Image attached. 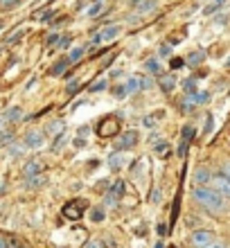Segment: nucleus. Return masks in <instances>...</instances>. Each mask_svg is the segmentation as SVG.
<instances>
[{
    "instance_id": "1",
    "label": "nucleus",
    "mask_w": 230,
    "mask_h": 248,
    "mask_svg": "<svg viewBox=\"0 0 230 248\" xmlns=\"http://www.w3.org/2000/svg\"><path fill=\"white\" fill-rule=\"evenodd\" d=\"M192 196H194V201L201 205L203 210L208 212H224L226 210V199L219 194L217 189L212 187H194L192 189Z\"/></svg>"
},
{
    "instance_id": "2",
    "label": "nucleus",
    "mask_w": 230,
    "mask_h": 248,
    "mask_svg": "<svg viewBox=\"0 0 230 248\" xmlns=\"http://www.w3.org/2000/svg\"><path fill=\"white\" fill-rule=\"evenodd\" d=\"M86 210H88V201H84V199H73V201H68L66 205H63V217L66 219H70V221H77V219H81V215H84Z\"/></svg>"
},
{
    "instance_id": "3",
    "label": "nucleus",
    "mask_w": 230,
    "mask_h": 248,
    "mask_svg": "<svg viewBox=\"0 0 230 248\" xmlns=\"http://www.w3.org/2000/svg\"><path fill=\"white\" fill-rule=\"evenodd\" d=\"M140 140V133L136 129H129V131H122L120 133V140H118V151H129L133 149Z\"/></svg>"
},
{
    "instance_id": "4",
    "label": "nucleus",
    "mask_w": 230,
    "mask_h": 248,
    "mask_svg": "<svg viewBox=\"0 0 230 248\" xmlns=\"http://www.w3.org/2000/svg\"><path fill=\"white\" fill-rule=\"evenodd\" d=\"M120 32H122V25H106L104 30L95 36V43H108V41L118 39Z\"/></svg>"
},
{
    "instance_id": "5",
    "label": "nucleus",
    "mask_w": 230,
    "mask_h": 248,
    "mask_svg": "<svg viewBox=\"0 0 230 248\" xmlns=\"http://www.w3.org/2000/svg\"><path fill=\"white\" fill-rule=\"evenodd\" d=\"M43 133L41 131H36V129H32V131H27L25 133V140H23V144H25V149H39V147H43Z\"/></svg>"
},
{
    "instance_id": "6",
    "label": "nucleus",
    "mask_w": 230,
    "mask_h": 248,
    "mask_svg": "<svg viewBox=\"0 0 230 248\" xmlns=\"http://www.w3.org/2000/svg\"><path fill=\"white\" fill-rule=\"evenodd\" d=\"M192 242H194V248H205L212 244V232L210 230H194L192 235Z\"/></svg>"
},
{
    "instance_id": "7",
    "label": "nucleus",
    "mask_w": 230,
    "mask_h": 248,
    "mask_svg": "<svg viewBox=\"0 0 230 248\" xmlns=\"http://www.w3.org/2000/svg\"><path fill=\"white\" fill-rule=\"evenodd\" d=\"M46 170V165L41 163V160H36V158H34V160H30V163L25 165V167H23V176L25 178H34V176H41V171Z\"/></svg>"
},
{
    "instance_id": "8",
    "label": "nucleus",
    "mask_w": 230,
    "mask_h": 248,
    "mask_svg": "<svg viewBox=\"0 0 230 248\" xmlns=\"http://www.w3.org/2000/svg\"><path fill=\"white\" fill-rule=\"evenodd\" d=\"M212 189H217L221 196H228L230 199V181L224 178L221 174H219V176H212Z\"/></svg>"
},
{
    "instance_id": "9",
    "label": "nucleus",
    "mask_w": 230,
    "mask_h": 248,
    "mask_svg": "<svg viewBox=\"0 0 230 248\" xmlns=\"http://www.w3.org/2000/svg\"><path fill=\"white\" fill-rule=\"evenodd\" d=\"M194 183H197L199 187H208V183H212V171L205 170V167L194 170Z\"/></svg>"
},
{
    "instance_id": "10",
    "label": "nucleus",
    "mask_w": 230,
    "mask_h": 248,
    "mask_svg": "<svg viewBox=\"0 0 230 248\" xmlns=\"http://www.w3.org/2000/svg\"><path fill=\"white\" fill-rule=\"evenodd\" d=\"M176 88V75H160V91L171 93Z\"/></svg>"
},
{
    "instance_id": "11",
    "label": "nucleus",
    "mask_w": 230,
    "mask_h": 248,
    "mask_svg": "<svg viewBox=\"0 0 230 248\" xmlns=\"http://www.w3.org/2000/svg\"><path fill=\"white\" fill-rule=\"evenodd\" d=\"M2 118H5V122H20L23 120V108L20 106H12V108H7L2 113Z\"/></svg>"
},
{
    "instance_id": "12",
    "label": "nucleus",
    "mask_w": 230,
    "mask_h": 248,
    "mask_svg": "<svg viewBox=\"0 0 230 248\" xmlns=\"http://www.w3.org/2000/svg\"><path fill=\"white\" fill-rule=\"evenodd\" d=\"M108 167L113 171H118L124 167V156H122V151H113L111 156H108Z\"/></svg>"
},
{
    "instance_id": "13",
    "label": "nucleus",
    "mask_w": 230,
    "mask_h": 248,
    "mask_svg": "<svg viewBox=\"0 0 230 248\" xmlns=\"http://www.w3.org/2000/svg\"><path fill=\"white\" fill-rule=\"evenodd\" d=\"M145 68L152 72V75H163V65H160V61H158L156 57L147 59V61H145Z\"/></svg>"
},
{
    "instance_id": "14",
    "label": "nucleus",
    "mask_w": 230,
    "mask_h": 248,
    "mask_svg": "<svg viewBox=\"0 0 230 248\" xmlns=\"http://www.w3.org/2000/svg\"><path fill=\"white\" fill-rule=\"evenodd\" d=\"M66 65H70L68 57H66V59H59V61H57V63L52 65V70H50V75H52V77H59V75H63V70H66Z\"/></svg>"
},
{
    "instance_id": "15",
    "label": "nucleus",
    "mask_w": 230,
    "mask_h": 248,
    "mask_svg": "<svg viewBox=\"0 0 230 248\" xmlns=\"http://www.w3.org/2000/svg\"><path fill=\"white\" fill-rule=\"evenodd\" d=\"M138 88H145V79L142 77H131L129 79V84H126V91L133 93V91H138Z\"/></svg>"
},
{
    "instance_id": "16",
    "label": "nucleus",
    "mask_w": 230,
    "mask_h": 248,
    "mask_svg": "<svg viewBox=\"0 0 230 248\" xmlns=\"http://www.w3.org/2000/svg\"><path fill=\"white\" fill-rule=\"evenodd\" d=\"M102 9H104V2H92V5L86 9V16L95 18V16H99V14H102Z\"/></svg>"
},
{
    "instance_id": "17",
    "label": "nucleus",
    "mask_w": 230,
    "mask_h": 248,
    "mask_svg": "<svg viewBox=\"0 0 230 248\" xmlns=\"http://www.w3.org/2000/svg\"><path fill=\"white\" fill-rule=\"evenodd\" d=\"M108 194H111L113 199H120V196L124 194V183H122V181H115V183H113V187H111V192H108Z\"/></svg>"
},
{
    "instance_id": "18",
    "label": "nucleus",
    "mask_w": 230,
    "mask_h": 248,
    "mask_svg": "<svg viewBox=\"0 0 230 248\" xmlns=\"http://www.w3.org/2000/svg\"><path fill=\"white\" fill-rule=\"evenodd\" d=\"M136 5L140 7V14H145V12H152L153 7L158 5V0H145V2H140V0H136Z\"/></svg>"
},
{
    "instance_id": "19",
    "label": "nucleus",
    "mask_w": 230,
    "mask_h": 248,
    "mask_svg": "<svg viewBox=\"0 0 230 248\" xmlns=\"http://www.w3.org/2000/svg\"><path fill=\"white\" fill-rule=\"evenodd\" d=\"M84 52H86V47H73V52L68 54V61L75 63V61H79L81 57H84Z\"/></svg>"
},
{
    "instance_id": "20",
    "label": "nucleus",
    "mask_w": 230,
    "mask_h": 248,
    "mask_svg": "<svg viewBox=\"0 0 230 248\" xmlns=\"http://www.w3.org/2000/svg\"><path fill=\"white\" fill-rule=\"evenodd\" d=\"M46 131L47 133H61V131H63V122H61V120H54V122H50L46 126Z\"/></svg>"
},
{
    "instance_id": "21",
    "label": "nucleus",
    "mask_w": 230,
    "mask_h": 248,
    "mask_svg": "<svg viewBox=\"0 0 230 248\" xmlns=\"http://www.w3.org/2000/svg\"><path fill=\"white\" fill-rule=\"evenodd\" d=\"M203 59H205V52H192L190 57H187V63H190V65H199Z\"/></svg>"
},
{
    "instance_id": "22",
    "label": "nucleus",
    "mask_w": 230,
    "mask_h": 248,
    "mask_svg": "<svg viewBox=\"0 0 230 248\" xmlns=\"http://www.w3.org/2000/svg\"><path fill=\"white\" fill-rule=\"evenodd\" d=\"M12 140H14V133H12V131H0V147L12 144Z\"/></svg>"
},
{
    "instance_id": "23",
    "label": "nucleus",
    "mask_w": 230,
    "mask_h": 248,
    "mask_svg": "<svg viewBox=\"0 0 230 248\" xmlns=\"http://www.w3.org/2000/svg\"><path fill=\"white\" fill-rule=\"evenodd\" d=\"M104 210H102V208H92L91 210V219H92V221H95V223H99V221H104Z\"/></svg>"
},
{
    "instance_id": "24",
    "label": "nucleus",
    "mask_w": 230,
    "mask_h": 248,
    "mask_svg": "<svg viewBox=\"0 0 230 248\" xmlns=\"http://www.w3.org/2000/svg\"><path fill=\"white\" fill-rule=\"evenodd\" d=\"M183 88L190 93V95H194V93H197V79H192V77L185 79V81H183Z\"/></svg>"
},
{
    "instance_id": "25",
    "label": "nucleus",
    "mask_w": 230,
    "mask_h": 248,
    "mask_svg": "<svg viewBox=\"0 0 230 248\" xmlns=\"http://www.w3.org/2000/svg\"><path fill=\"white\" fill-rule=\"evenodd\" d=\"M106 86H108V81H106V79H97V81H95V84L91 86V93H99V91H104Z\"/></svg>"
},
{
    "instance_id": "26",
    "label": "nucleus",
    "mask_w": 230,
    "mask_h": 248,
    "mask_svg": "<svg viewBox=\"0 0 230 248\" xmlns=\"http://www.w3.org/2000/svg\"><path fill=\"white\" fill-rule=\"evenodd\" d=\"M79 88H81V81H79V79H75V81H70V84H68L66 93H68V95H75V93H79Z\"/></svg>"
},
{
    "instance_id": "27",
    "label": "nucleus",
    "mask_w": 230,
    "mask_h": 248,
    "mask_svg": "<svg viewBox=\"0 0 230 248\" xmlns=\"http://www.w3.org/2000/svg\"><path fill=\"white\" fill-rule=\"evenodd\" d=\"M20 0H0V9H14V7H18Z\"/></svg>"
},
{
    "instance_id": "28",
    "label": "nucleus",
    "mask_w": 230,
    "mask_h": 248,
    "mask_svg": "<svg viewBox=\"0 0 230 248\" xmlns=\"http://www.w3.org/2000/svg\"><path fill=\"white\" fill-rule=\"evenodd\" d=\"M25 151V144H9V154L12 156H20Z\"/></svg>"
},
{
    "instance_id": "29",
    "label": "nucleus",
    "mask_w": 230,
    "mask_h": 248,
    "mask_svg": "<svg viewBox=\"0 0 230 248\" xmlns=\"http://www.w3.org/2000/svg\"><path fill=\"white\" fill-rule=\"evenodd\" d=\"M194 136V131H192V126H183V140L185 142H190V138Z\"/></svg>"
},
{
    "instance_id": "30",
    "label": "nucleus",
    "mask_w": 230,
    "mask_h": 248,
    "mask_svg": "<svg viewBox=\"0 0 230 248\" xmlns=\"http://www.w3.org/2000/svg\"><path fill=\"white\" fill-rule=\"evenodd\" d=\"M208 93H199V95H194V99H197V104H203V102H208Z\"/></svg>"
},
{
    "instance_id": "31",
    "label": "nucleus",
    "mask_w": 230,
    "mask_h": 248,
    "mask_svg": "<svg viewBox=\"0 0 230 248\" xmlns=\"http://www.w3.org/2000/svg\"><path fill=\"white\" fill-rule=\"evenodd\" d=\"M221 176L230 181V163H224V165H221Z\"/></svg>"
},
{
    "instance_id": "32",
    "label": "nucleus",
    "mask_w": 230,
    "mask_h": 248,
    "mask_svg": "<svg viewBox=\"0 0 230 248\" xmlns=\"http://www.w3.org/2000/svg\"><path fill=\"white\" fill-rule=\"evenodd\" d=\"M185 65V59H171V70H178Z\"/></svg>"
},
{
    "instance_id": "33",
    "label": "nucleus",
    "mask_w": 230,
    "mask_h": 248,
    "mask_svg": "<svg viewBox=\"0 0 230 248\" xmlns=\"http://www.w3.org/2000/svg\"><path fill=\"white\" fill-rule=\"evenodd\" d=\"M88 133H91V129H88V126H79V131H77V138H81V140H84V136L88 138Z\"/></svg>"
},
{
    "instance_id": "34",
    "label": "nucleus",
    "mask_w": 230,
    "mask_h": 248,
    "mask_svg": "<svg viewBox=\"0 0 230 248\" xmlns=\"http://www.w3.org/2000/svg\"><path fill=\"white\" fill-rule=\"evenodd\" d=\"M102 246H104V242H99V239H91L86 244V248H102Z\"/></svg>"
},
{
    "instance_id": "35",
    "label": "nucleus",
    "mask_w": 230,
    "mask_h": 248,
    "mask_svg": "<svg viewBox=\"0 0 230 248\" xmlns=\"http://www.w3.org/2000/svg\"><path fill=\"white\" fill-rule=\"evenodd\" d=\"M23 34H25V30H18V34H14V36H9V39H7V43H16V41H18L20 36H23Z\"/></svg>"
},
{
    "instance_id": "36",
    "label": "nucleus",
    "mask_w": 230,
    "mask_h": 248,
    "mask_svg": "<svg viewBox=\"0 0 230 248\" xmlns=\"http://www.w3.org/2000/svg\"><path fill=\"white\" fill-rule=\"evenodd\" d=\"M70 46V36H66V39H61L59 43H57V47H59V50H63V47H68Z\"/></svg>"
},
{
    "instance_id": "37",
    "label": "nucleus",
    "mask_w": 230,
    "mask_h": 248,
    "mask_svg": "<svg viewBox=\"0 0 230 248\" xmlns=\"http://www.w3.org/2000/svg\"><path fill=\"white\" fill-rule=\"evenodd\" d=\"M169 54H171V47L169 46H163V47H160V57H169Z\"/></svg>"
},
{
    "instance_id": "38",
    "label": "nucleus",
    "mask_w": 230,
    "mask_h": 248,
    "mask_svg": "<svg viewBox=\"0 0 230 248\" xmlns=\"http://www.w3.org/2000/svg\"><path fill=\"white\" fill-rule=\"evenodd\" d=\"M59 34H52V36H50V39H47V46H54V43H59Z\"/></svg>"
},
{
    "instance_id": "39",
    "label": "nucleus",
    "mask_w": 230,
    "mask_h": 248,
    "mask_svg": "<svg viewBox=\"0 0 230 248\" xmlns=\"http://www.w3.org/2000/svg\"><path fill=\"white\" fill-rule=\"evenodd\" d=\"M167 232H169V230H167V226H163V223H160V226H158V235L163 237V235H167Z\"/></svg>"
},
{
    "instance_id": "40",
    "label": "nucleus",
    "mask_w": 230,
    "mask_h": 248,
    "mask_svg": "<svg viewBox=\"0 0 230 248\" xmlns=\"http://www.w3.org/2000/svg\"><path fill=\"white\" fill-rule=\"evenodd\" d=\"M205 122H208V124H205V131H210L212 126H215V124H212V122H215V120H212V115H208V120H205Z\"/></svg>"
},
{
    "instance_id": "41",
    "label": "nucleus",
    "mask_w": 230,
    "mask_h": 248,
    "mask_svg": "<svg viewBox=\"0 0 230 248\" xmlns=\"http://www.w3.org/2000/svg\"><path fill=\"white\" fill-rule=\"evenodd\" d=\"M54 18V12H46V16H41V20H52Z\"/></svg>"
},
{
    "instance_id": "42",
    "label": "nucleus",
    "mask_w": 230,
    "mask_h": 248,
    "mask_svg": "<svg viewBox=\"0 0 230 248\" xmlns=\"http://www.w3.org/2000/svg\"><path fill=\"white\" fill-rule=\"evenodd\" d=\"M153 124H156V122H153V118H152V115H149V118H145V126H149V129H152Z\"/></svg>"
},
{
    "instance_id": "43",
    "label": "nucleus",
    "mask_w": 230,
    "mask_h": 248,
    "mask_svg": "<svg viewBox=\"0 0 230 248\" xmlns=\"http://www.w3.org/2000/svg\"><path fill=\"white\" fill-rule=\"evenodd\" d=\"M160 199H163V192H160V189H156V192H153V201H160Z\"/></svg>"
},
{
    "instance_id": "44",
    "label": "nucleus",
    "mask_w": 230,
    "mask_h": 248,
    "mask_svg": "<svg viewBox=\"0 0 230 248\" xmlns=\"http://www.w3.org/2000/svg\"><path fill=\"white\" fill-rule=\"evenodd\" d=\"M0 248H9V244H7L5 237H0Z\"/></svg>"
},
{
    "instance_id": "45",
    "label": "nucleus",
    "mask_w": 230,
    "mask_h": 248,
    "mask_svg": "<svg viewBox=\"0 0 230 248\" xmlns=\"http://www.w3.org/2000/svg\"><path fill=\"white\" fill-rule=\"evenodd\" d=\"M113 59H115V54H111V57H108V59L104 61V68H108V65H111V61H113Z\"/></svg>"
},
{
    "instance_id": "46",
    "label": "nucleus",
    "mask_w": 230,
    "mask_h": 248,
    "mask_svg": "<svg viewBox=\"0 0 230 248\" xmlns=\"http://www.w3.org/2000/svg\"><path fill=\"white\" fill-rule=\"evenodd\" d=\"M205 248H221V244H210V246H205Z\"/></svg>"
},
{
    "instance_id": "47",
    "label": "nucleus",
    "mask_w": 230,
    "mask_h": 248,
    "mask_svg": "<svg viewBox=\"0 0 230 248\" xmlns=\"http://www.w3.org/2000/svg\"><path fill=\"white\" fill-rule=\"evenodd\" d=\"M2 124H5V118H2V115H0V131H2Z\"/></svg>"
},
{
    "instance_id": "48",
    "label": "nucleus",
    "mask_w": 230,
    "mask_h": 248,
    "mask_svg": "<svg viewBox=\"0 0 230 248\" xmlns=\"http://www.w3.org/2000/svg\"><path fill=\"white\" fill-rule=\"evenodd\" d=\"M153 248H165V246H163V244H160V242H158V244H156V246H153Z\"/></svg>"
},
{
    "instance_id": "49",
    "label": "nucleus",
    "mask_w": 230,
    "mask_h": 248,
    "mask_svg": "<svg viewBox=\"0 0 230 248\" xmlns=\"http://www.w3.org/2000/svg\"><path fill=\"white\" fill-rule=\"evenodd\" d=\"M2 27H5V23H2V20H0V30H2Z\"/></svg>"
},
{
    "instance_id": "50",
    "label": "nucleus",
    "mask_w": 230,
    "mask_h": 248,
    "mask_svg": "<svg viewBox=\"0 0 230 248\" xmlns=\"http://www.w3.org/2000/svg\"><path fill=\"white\" fill-rule=\"evenodd\" d=\"M226 65H230V59H228V61H226Z\"/></svg>"
},
{
    "instance_id": "51",
    "label": "nucleus",
    "mask_w": 230,
    "mask_h": 248,
    "mask_svg": "<svg viewBox=\"0 0 230 248\" xmlns=\"http://www.w3.org/2000/svg\"><path fill=\"white\" fill-rule=\"evenodd\" d=\"M95 2H104V0H95Z\"/></svg>"
},
{
    "instance_id": "52",
    "label": "nucleus",
    "mask_w": 230,
    "mask_h": 248,
    "mask_svg": "<svg viewBox=\"0 0 230 248\" xmlns=\"http://www.w3.org/2000/svg\"><path fill=\"white\" fill-rule=\"evenodd\" d=\"M12 248H18V246H12Z\"/></svg>"
}]
</instances>
